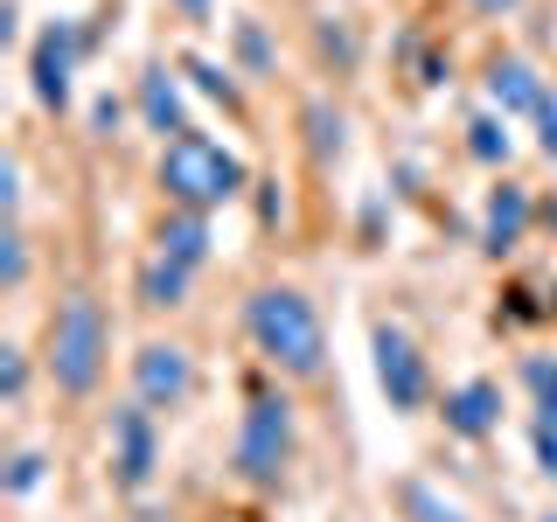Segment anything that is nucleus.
<instances>
[{"instance_id":"f257e3e1","label":"nucleus","mask_w":557,"mask_h":522,"mask_svg":"<svg viewBox=\"0 0 557 522\" xmlns=\"http://www.w3.org/2000/svg\"><path fill=\"white\" fill-rule=\"evenodd\" d=\"M244 327H251L258 356H265L272 370H286V376H321L327 335H321V313H313L307 293H293V286L251 293V307H244Z\"/></svg>"},{"instance_id":"f03ea898","label":"nucleus","mask_w":557,"mask_h":522,"mask_svg":"<svg viewBox=\"0 0 557 522\" xmlns=\"http://www.w3.org/2000/svg\"><path fill=\"white\" fill-rule=\"evenodd\" d=\"M161 188L174 209H223L231 196H244V161L231 147H216L209 133H182L161 147Z\"/></svg>"},{"instance_id":"7ed1b4c3","label":"nucleus","mask_w":557,"mask_h":522,"mask_svg":"<svg viewBox=\"0 0 557 522\" xmlns=\"http://www.w3.org/2000/svg\"><path fill=\"white\" fill-rule=\"evenodd\" d=\"M49 376H57L63 397L98 390V376H104V313H98L91 293H70L57 307V321H49Z\"/></svg>"},{"instance_id":"20e7f679","label":"nucleus","mask_w":557,"mask_h":522,"mask_svg":"<svg viewBox=\"0 0 557 522\" xmlns=\"http://www.w3.org/2000/svg\"><path fill=\"white\" fill-rule=\"evenodd\" d=\"M286 460H293V397L258 390L244 405V425H237V474L251 487H278Z\"/></svg>"},{"instance_id":"39448f33","label":"nucleus","mask_w":557,"mask_h":522,"mask_svg":"<svg viewBox=\"0 0 557 522\" xmlns=\"http://www.w3.org/2000/svg\"><path fill=\"white\" fill-rule=\"evenodd\" d=\"M77 57H84V28L77 22H49L42 35H35L28 49V84H35V104H49V112H63L70 91H77Z\"/></svg>"},{"instance_id":"423d86ee","label":"nucleus","mask_w":557,"mask_h":522,"mask_svg":"<svg viewBox=\"0 0 557 522\" xmlns=\"http://www.w3.org/2000/svg\"><path fill=\"white\" fill-rule=\"evenodd\" d=\"M370 356H376V390L391 397V411H418L425 405V356L411 348L405 327H391V321H376L370 327Z\"/></svg>"},{"instance_id":"0eeeda50","label":"nucleus","mask_w":557,"mask_h":522,"mask_svg":"<svg viewBox=\"0 0 557 522\" xmlns=\"http://www.w3.org/2000/svg\"><path fill=\"white\" fill-rule=\"evenodd\" d=\"M188 390H196L188 348H174V341H139V356H133V397H139V405H147V411H174Z\"/></svg>"},{"instance_id":"6e6552de","label":"nucleus","mask_w":557,"mask_h":522,"mask_svg":"<svg viewBox=\"0 0 557 522\" xmlns=\"http://www.w3.org/2000/svg\"><path fill=\"white\" fill-rule=\"evenodd\" d=\"M112 467H119V487H147L153 481V467H161V439H153V411L139 405H119L112 411Z\"/></svg>"},{"instance_id":"1a4fd4ad","label":"nucleus","mask_w":557,"mask_h":522,"mask_svg":"<svg viewBox=\"0 0 557 522\" xmlns=\"http://www.w3.org/2000/svg\"><path fill=\"white\" fill-rule=\"evenodd\" d=\"M446 432H460V439H487V432L502 425V390L487 376H474V383H460V390H446Z\"/></svg>"},{"instance_id":"9d476101","label":"nucleus","mask_w":557,"mask_h":522,"mask_svg":"<svg viewBox=\"0 0 557 522\" xmlns=\"http://www.w3.org/2000/svg\"><path fill=\"white\" fill-rule=\"evenodd\" d=\"M522 223H530V188L522 182H502L495 196H487V209H481V244L487 251H516L522 244Z\"/></svg>"},{"instance_id":"9b49d317","label":"nucleus","mask_w":557,"mask_h":522,"mask_svg":"<svg viewBox=\"0 0 557 522\" xmlns=\"http://www.w3.org/2000/svg\"><path fill=\"white\" fill-rule=\"evenodd\" d=\"M139 119H147V133H161V139H168V133H174V139L196 133V126H188V104H182V84H174L161 63L139 77Z\"/></svg>"},{"instance_id":"f8f14e48","label":"nucleus","mask_w":557,"mask_h":522,"mask_svg":"<svg viewBox=\"0 0 557 522\" xmlns=\"http://www.w3.org/2000/svg\"><path fill=\"white\" fill-rule=\"evenodd\" d=\"M487 104H495L502 119L536 112V104H544V84H536V70L522 63V57H502L495 70H487Z\"/></svg>"},{"instance_id":"ddd939ff","label":"nucleus","mask_w":557,"mask_h":522,"mask_svg":"<svg viewBox=\"0 0 557 522\" xmlns=\"http://www.w3.org/2000/svg\"><path fill=\"white\" fill-rule=\"evenodd\" d=\"M153 244H161L168 258H182V265L196 272L202 258H209V216H202V209H174V216L161 223V237H153Z\"/></svg>"},{"instance_id":"4468645a","label":"nucleus","mask_w":557,"mask_h":522,"mask_svg":"<svg viewBox=\"0 0 557 522\" xmlns=\"http://www.w3.org/2000/svg\"><path fill=\"white\" fill-rule=\"evenodd\" d=\"M188 300V265L168 251H153L147 265H139V307H182Z\"/></svg>"},{"instance_id":"2eb2a0df","label":"nucleus","mask_w":557,"mask_h":522,"mask_svg":"<svg viewBox=\"0 0 557 522\" xmlns=\"http://www.w3.org/2000/svg\"><path fill=\"white\" fill-rule=\"evenodd\" d=\"M509 147H516V139H509V119H502V112H474V119H467V153H474V161L502 167Z\"/></svg>"},{"instance_id":"dca6fc26","label":"nucleus","mask_w":557,"mask_h":522,"mask_svg":"<svg viewBox=\"0 0 557 522\" xmlns=\"http://www.w3.org/2000/svg\"><path fill=\"white\" fill-rule=\"evenodd\" d=\"M300 119H307V147L321 153V161H335V153H342V139H348V119H342L327 98H313Z\"/></svg>"},{"instance_id":"f3484780","label":"nucleus","mask_w":557,"mask_h":522,"mask_svg":"<svg viewBox=\"0 0 557 522\" xmlns=\"http://www.w3.org/2000/svg\"><path fill=\"white\" fill-rule=\"evenodd\" d=\"M397 495H405V515H411V522H467V515L453 509V501H446L432 481H405Z\"/></svg>"},{"instance_id":"a211bd4d","label":"nucleus","mask_w":557,"mask_h":522,"mask_svg":"<svg viewBox=\"0 0 557 522\" xmlns=\"http://www.w3.org/2000/svg\"><path fill=\"white\" fill-rule=\"evenodd\" d=\"M522 383H530V397H536V418L557 425V362L550 356H530V362H522Z\"/></svg>"},{"instance_id":"6ab92c4d","label":"nucleus","mask_w":557,"mask_h":522,"mask_svg":"<svg viewBox=\"0 0 557 522\" xmlns=\"http://www.w3.org/2000/svg\"><path fill=\"white\" fill-rule=\"evenodd\" d=\"M182 70H188V77H196V91L223 98V104H231V112H237V84H231V70H223V63H209V57H188Z\"/></svg>"},{"instance_id":"aec40b11","label":"nucleus","mask_w":557,"mask_h":522,"mask_svg":"<svg viewBox=\"0 0 557 522\" xmlns=\"http://www.w3.org/2000/svg\"><path fill=\"white\" fill-rule=\"evenodd\" d=\"M237 63L251 70V77H265V70H272V42H265V28H258V22H237Z\"/></svg>"},{"instance_id":"412c9836","label":"nucleus","mask_w":557,"mask_h":522,"mask_svg":"<svg viewBox=\"0 0 557 522\" xmlns=\"http://www.w3.org/2000/svg\"><path fill=\"white\" fill-rule=\"evenodd\" d=\"M22 390H28V356L22 348H0V397L22 405Z\"/></svg>"},{"instance_id":"4be33fe9","label":"nucleus","mask_w":557,"mask_h":522,"mask_svg":"<svg viewBox=\"0 0 557 522\" xmlns=\"http://www.w3.org/2000/svg\"><path fill=\"white\" fill-rule=\"evenodd\" d=\"M35 481H42V452H14L8 460V495H28Z\"/></svg>"},{"instance_id":"5701e85b","label":"nucleus","mask_w":557,"mask_h":522,"mask_svg":"<svg viewBox=\"0 0 557 522\" xmlns=\"http://www.w3.org/2000/svg\"><path fill=\"white\" fill-rule=\"evenodd\" d=\"M0 278H8V286H22V278H28V237H22V223H8V265H0Z\"/></svg>"},{"instance_id":"b1692460","label":"nucleus","mask_w":557,"mask_h":522,"mask_svg":"<svg viewBox=\"0 0 557 522\" xmlns=\"http://www.w3.org/2000/svg\"><path fill=\"white\" fill-rule=\"evenodd\" d=\"M530 119H536V147H544V153H550V161H557V98L544 91V104H536V112H530Z\"/></svg>"},{"instance_id":"393cba45","label":"nucleus","mask_w":557,"mask_h":522,"mask_svg":"<svg viewBox=\"0 0 557 522\" xmlns=\"http://www.w3.org/2000/svg\"><path fill=\"white\" fill-rule=\"evenodd\" d=\"M119 119H126V104H119V98H98L91 104V133H119Z\"/></svg>"},{"instance_id":"a878e982","label":"nucleus","mask_w":557,"mask_h":522,"mask_svg":"<svg viewBox=\"0 0 557 522\" xmlns=\"http://www.w3.org/2000/svg\"><path fill=\"white\" fill-rule=\"evenodd\" d=\"M536 467L557 481V425H536Z\"/></svg>"},{"instance_id":"bb28decb","label":"nucleus","mask_w":557,"mask_h":522,"mask_svg":"<svg viewBox=\"0 0 557 522\" xmlns=\"http://www.w3.org/2000/svg\"><path fill=\"white\" fill-rule=\"evenodd\" d=\"M174 8H182L188 22H209V0H174Z\"/></svg>"},{"instance_id":"cd10ccee","label":"nucleus","mask_w":557,"mask_h":522,"mask_svg":"<svg viewBox=\"0 0 557 522\" xmlns=\"http://www.w3.org/2000/svg\"><path fill=\"white\" fill-rule=\"evenodd\" d=\"M474 8H481V14H509L516 0H474Z\"/></svg>"},{"instance_id":"c85d7f7f","label":"nucleus","mask_w":557,"mask_h":522,"mask_svg":"<svg viewBox=\"0 0 557 522\" xmlns=\"http://www.w3.org/2000/svg\"><path fill=\"white\" fill-rule=\"evenodd\" d=\"M544 522H557V509H550V515H544Z\"/></svg>"}]
</instances>
